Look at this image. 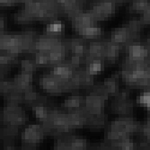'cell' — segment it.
I'll return each instance as SVG.
<instances>
[{
    "label": "cell",
    "instance_id": "cell-20",
    "mask_svg": "<svg viewBox=\"0 0 150 150\" xmlns=\"http://www.w3.org/2000/svg\"><path fill=\"white\" fill-rule=\"evenodd\" d=\"M67 45L69 50H70L72 55H76L81 58H85L88 45L86 43V39L85 38H72L67 40Z\"/></svg>",
    "mask_w": 150,
    "mask_h": 150
},
{
    "label": "cell",
    "instance_id": "cell-4",
    "mask_svg": "<svg viewBox=\"0 0 150 150\" xmlns=\"http://www.w3.org/2000/svg\"><path fill=\"white\" fill-rule=\"evenodd\" d=\"M45 131L42 125L31 124L27 126L21 134V146L23 149H35L38 144L43 141Z\"/></svg>",
    "mask_w": 150,
    "mask_h": 150
},
{
    "label": "cell",
    "instance_id": "cell-10",
    "mask_svg": "<svg viewBox=\"0 0 150 150\" xmlns=\"http://www.w3.org/2000/svg\"><path fill=\"white\" fill-rule=\"evenodd\" d=\"M134 105L135 103L130 98L114 96V99L110 105V112L119 116H130L133 112Z\"/></svg>",
    "mask_w": 150,
    "mask_h": 150
},
{
    "label": "cell",
    "instance_id": "cell-19",
    "mask_svg": "<svg viewBox=\"0 0 150 150\" xmlns=\"http://www.w3.org/2000/svg\"><path fill=\"white\" fill-rule=\"evenodd\" d=\"M66 146V150H85L88 148L87 141L81 136L67 134L60 137Z\"/></svg>",
    "mask_w": 150,
    "mask_h": 150
},
{
    "label": "cell",
    "instance_id": "cell-25",
    "mask_svg": "<svg viewBox=\"0 0 150 150\" xmlns=\"http://www.w3.org/2000/svg\"><path fill=\"white\" fill-rule=\"evenodd\" d=\"M107 123H108V115L103 112H101L98 114L92 115L87 128L91 130L96 131L104 129L107 126Z\"/></svg>",
    "mask_w": 150,
    "mask_h": 150
},
{
    "label": "cell",
    "instance_id": "cell-13",
    "mask_svg": "<svg viewBox=\"0 0 150 150\" xmlns=\"http://www.w3.org/2000/svg\"><path fill=\"white\" fill-rule=\"evenodd\" d=\"M128 57L134 60H146L150 56V50L146 43L139 42V40H134L127 47Z\"/></svg>",
    "mask_w": 150,
    "mask_h": 150
},
{
    "label": "cell",
    "instance_id": "cell-40",
    "mask_svg": "<svg viewBox=\"0 0 150 150\" xmlns=\"http://www.w3.org/2000/svg\"><path fill=\"white\" fill-rule=\"evenodd\" d=\"M13 91H16L13 87V84L12 80H7V79H1V83H0V93L4 97L6 95L9 94Z\"/></svg>",
    "mask_w": 150,
    "mask_h": 150
},
{
    "label": "cell",
    "instance_id": "cell-24",
    "mask_svg": "<svg viewBox=\"0 0 150 150\" xmlns=\"http://www.w3.org/2000/svg\"><path fill=\"white\" fill-rule=\"evenodd\" d=\"M36 37H37V33L36 30L33 28H25L22 31L21 40H22V46L24 51L30 53Z\"/></svg>",
    "mask_w": 150,
    "mask_h": 150
},
{
    "label": "cell",
    "instance_id": "cell-14",
    "mask_svg": "<svg viewBox=\"0 0 150 150\" xmlns=\"http://www.w3.org/2000/svg\"><path fill=\"white\" fill-rule=\"evenodd\" d=\"M67 45L66 42L62 40H58L49 51V57H50V66H56L59 63L65 61L67 51Z\"/></svg>",
    "mask_w": 150,
    "mask_h": 150
},
{
    "label": "cell",
    "instance_id": "cell-31",
    "mask_svg": "<svg viewBox=\"0 0 150 150\" xmlns=\"http://www.w3.org/2000/svg\"><path fill=\"white\" fill-rule=\"evenodd\" d=\"M126 25L130 29V31L134 33V35L139 39L141 33H142V31H143L144 26L146 24L143 23V21L141 19H131L127 23Z\"/></svg>",
    "mask_w": 150,
    "mask_h": 150
},
{
    "label": "cell",
    "instance_id": "cell-29",
    "mask_svg": "<svg viewBox=\"0 0 150 150\" xmlns=\"http://www.w3.org/2000/svg\"><path fill=\"white\" fill-rule=\"evenodd\" d=\"M84 99L82 98L78 94H73L69 98H67L64 102L62 106L67 109V110H74V109H77L84 104Z\"/></svg>",
    "mask_w": 150,
    "mask_h": 150
},
{
    "label": "cell",
    "instance_id": "cell-32",
    "mask_svg": "<svg viewBox=\"0 0 150 150\" xmlns=\"http://www.w3.org/2000/svg\"><path fill=\"white\" fill-rule=\"evenodd\" d=\"M138 144L133 143L129 138H126L121 140H119L118 142L112 144V149H121V150H133L138 149Z\"/></svg>",
    "mask_w": 150,
    "mask_h": 150
},
{
    "label": "cell",
    "instance_id": "cell-28",
    "mask_svg": "<svg viewBox=\"0 0 150 150\" xmlns=\"http://www.w3.org/2000/svg\"><path fill=\"white\" fill-rule=\"evenodd\" d=\"M76 33L80 37H83L85 39H95L102 35L103 31L100 27L93 25V26H88V27H86V28L78 30Z\"/></svg>",
    "mask_w": 150,
    "mask_h": 150
},
{
    "label": "cell",
    "instance_id": "cell-27",
    "mask_svg": "<svg viewBox=\"0 0 150 150\" xmlns=\"http://www.w3.org/2000/svg\"><path fill=\"white\" fill-rule=\"evenodd\" d=\"M150 6V0H130L129 12L130 13H142Z\"/></svg>",
    "mask_w": 150,
    "mask_h": 150
},
{
    "label": "cell",
    "instance_id": "cell-12",
    "mask_svg": "<svg viewBox=\"0 0 150 150\" xmlns=\"http://www.w3.org/2000/svg\"><path fill=\"white\" fill-rule=\"evenodd\" d=\"M111 40L121 47H127L129 43L134 40H138L139 39L134 35L127 25H123L113 30L111 35Z\"/></svg>",
    "mask_w": 150,
    "mask_h": 150
},
{
    "label": "cell",
    "instance_id": "cell-41",
    "mask_svg": "<svg viewBox=\"0 0 150 150\" xmlns=\"http://www.w3.org/2000/svg\"><path fill=\"white\" fill-rule=\"evenodd\" d=\"M16 57L11 55V54L6 52V54H1L0 56V64L6 65V66H11L12 64L16 62Z\"/></svg>",
    "mask_w": 150,
    "mask_h": 150
},
{
    "label": "cell",
    "instance_id": "cell-8",
    "mask_svg": "<svg viewBox=\"0 0 150 150\" xmlns=\"http://www.w3.org/2000/svg\"><path fill=\"white\" fill-rule=\"evenodd\" d=\"M38 83L45 93L51 95L66 93L65 82H62L56 77L52 76L50 73L43 75L39 79Z\"/></svg>",
    "mask_w": 150,
    "mask_h": 150
},
{
    "label": "cell",
    "instance_id": "cell-47",
    "mask_svg": "<svg viewBox=\"0 0 150 150\" xmlns=\"http://www.w3.org/2000/svg\"><path fill=\"white\" fill-rule=\"evenodd\" d=\"M138 147H139V149H145V150L150 149V143L147 141L142 140L140 143L138 144Z\"/></svg>",
    "mask_w": 150,
    "mask_h": 150
},
{
    "label": "cell",
    "instance_id": "cell-16",
    "mask_svg": "<svg viewBox=\"0 0 150 150\" xmlns=\"http://www.w3.org/2000/svg\"><path fill=\"white\" fill-rule=\"evenodd\" d=\"M96 22L97 20L89 10L86 12H81L76 16H75L71 20V26L75 32H77L78 30L86 28V27L95 25Z\"/></svg>",
    "mask_w": 150,
    "mask_h": 150
},
{
    "label": "cell",
    "instance_id": "cell-1",
    "mask_svg": "<svg viewBox=\"0 0 150 150\" xmlns=\"http://www.w3.org/2000/svg\"><path fill=\"white\" fill-rule=\"evenodd\" d=\"M142 124L131 116H120L107 125L104 141L112 149V144L130 136L139 134Z\"/></svg>",
    "mask_w": 150,
    "mask_h": 150
},
{
    "label": "cell",
    "instance_id": "cell-9",
    "mask_svg": "<svg viewBox=\"0 0 150 150\" xmlns=\"http://www.w3.org/2000/svg\"><path fill=\"white\" fill-rule=\"evenodd\" d=\"M59 7L61 16H65L67 20H72L78 13L83 12L85 0H57Z\"/></svg>",
    "mask_w": 150,
    "mask_h": 150
},
{
    "label": "cell",
    "instance_id": "cell-3",
    "mask_svg": "<svg viewBox=\"0 0 150 150\" xmlns=\"http://www.w3.org/2000/svg\"><path fill=\"white\" fill-rule=\"evenodd\" d=\"M0 120L4 126H13L20 129L28 121V115L20 105L6 104L1 110Z\"/></svg>",
    "mask_w": 150,
    "mask_h": 150
},
{
    "label": "cell",
    "instance_id": "cell-37",
    "mask_svg": "<svg viewBox=\"0 0 150 150\" xmlns=\"http://www.w3.org/2000/svg\"><path fill=\"white\" fill-rule=\"evenodd\" d=\"M136 104L146 109L150 108V90L143 91L140 94H139L136 99Z\"/></svg>",
    "mask_w": 150,
    "mask_h": 150
},
{
    "label": "cell",
    "instance_id": "cell-49",
    "mask_svg": "<svg viewBox=\"0 0 150 150\" xmlns=\"http://www.w3.org/2000/svg\"><path fill=\"white\" fill-rule=\"evenodd\" d=\"M114 1L116 2V4H123L128 1H130V0H114Z\"/></svg>",
    "mask_w": 150,
    "mask_h": 150
},
{
    "label": "cell",
    "instance_id": "cell-33",
    "mask_svg": "<svg viewBox=\"0 0 150 150\" xmlns=\"http://www.w3.org/2000/svg\"><path fill=\"white\" fill-rule=\"evenodd\" d=\"M117 77L115 76H112L111 77H107L104 79L103 81V85L106 87L108 93L115 96V95L119 93V89H118V85H117Z\"/></svg>",
    "mask_w": 150,
    "mask_h": 150
},
{
    "label": "cell",
    "instance_id": "cell-23",
    "mask_svg": "<svg viewBox=\"0 0 150 150\" xmlns=\"http://www.w3.org/2000/svg\"><path fill=\"white\" fill-rule=\"evenodd\" d=\"M64 33H65V24L62 21L59 19L48 22L43 29V34L58 39L63 36Z\"/></svg>",
    "mask_w": 150,
    "mask_h": 150
},
{
    "label": "cell",
    "instance_id": "cell-35",
    "mask_svg": "<svg viewBox=\"0 0 150 150\" xmlns=\"http://www.w3.org/2000/svg\"><path fill=\"white\" fill-rule=\"evenodd\" d=\"M50 105H40V106H36L34 108H33V111L34 112V115L36 118V120L40 123L45 120V118L47 117L48 114V110L49 107Z\"/></svg>",
    "mask_w": 150,
    "mask_h": 150
},
{
    "label": "cell",
    "instance_id": "cell-2",
    "mask_svg": "<svg viewBox=\"0 0 150 150\" xmlns=\"http://www.w3.org/2000/svg\"><path fill=\"white\" fill-rule=\"evenodd\" d=\"M42 125L46 135L56 138L70 134L73 130L69 125L67 113L52 105L49 107L47 117L42 122Z\"/></svg>",
    "mask_w": 150,
    "mask_h": 150
},
{
    "label": "cell",
    "instance_id": "cell-51",
    "mask_svg": "<svg viewBox=\"0 0 150 150\" xmlns=\"http://www.w3.org/2000/svg\"><path fill=\"white\" fill-rule=\"evenodd\" d=\"M20 1H21V0H20Z\"/></svg>",
    "mask_w": 150,
    "mask_h": 150
},
{
    "label": "cell",
    "instance_id": "cell-15",
    "mask_svg": "<svg viewBox=\"0 0 150 150\" xmlns=\"http://www.w3.org/2000/svg\"><path fill=\"white\" fill-rule=\"evenodd\" d=\"M75 71L76 69L69 62L64 61L62 63L54 66L53 69L50 70V74L62 82H66L74 76Z\"/></svg>",
    "mask_w": 150,
    "mask_h": 150
},
{
    "label": "cell",
    "instance_id": "cell-48",
    "mask_svg": "<svg viewBox=\"0 0 150 150\" xmlns=\"http://www.w3.org/2000/svg\"><path fill=\"white\" fill-rule=\"evenodd\" d=\"M6 27V16L5 15H1V18H0V29L1 31H5Z\"/></svg>",
    "mask_w": 150,
    "mask_h": 150
},
{
    "label": "cell",
    "instance_id": "cell-7",
    "mask_svg": "<svg viewBox=\"0 0 150 150\" xmlns=\"http://www.w3.org/2000/svg\"><path fill=\"white\" fill-rule=\"evenodd\" d=\"M67 113L69 125L72 129L87 128L90 119L93 115L87 111V109L84 105L77 109H74V110H69Z\"/></svg>",
    "mask_w": 150,
    "mask_h": 150
},
{
    "label": "cell",
    "instance_id": "cell-11",
    "mask_svg": "<svg viewBox=\"0 0 150 150\" xmlns=\"http://www.w3.org/2000/svg\"><path fill=\"white\" fill-rule=\"evenodd\" d=\"M105 101L106 100L101 95L91 90L84 99V106L91 114H98L103 112Z\"/></svg>",
    "mask_w": 150,
    "mask_h": 150
},
{
    "label": "cell",
    "instance_id": "cell-18",
    "mask_svg": "<svg viewBox=\"0 0 150 150\" xmlns=\"http://www.w3.org/2000/svg\"><path fill=\"white\" fill-rule=\"evenodd\" d=\"M59 40V39H58V38L50 37V36H48L45 34L37 35L30 53L34 54L37 51L49 52L51 50V48L54 46V44H55Z\"/></svg>",
    "mask_w": 150,
    "mask_h": 150
},
{
    "label": "cell",
    "instance_id": "cell-43",
    "mask_svg": "<svg viewBox=\"0 0 150 150\" xmlns=\"http://www.w3.org/2000/svg\"><path fill=\"white\" fill-rule=\"evenodd\" d=\"M1 146L4 149H15V139H4L1 140Z\"/></svg>",
    "mask_w": 150,
    "mask_h": 150
},
{
    "label": "cell",
    "instance_id": "cell-6",
    "mask_svg": "<svg viewBox=\"0 0 150 150\" xmlns=\"http://www.w3.org/2000/svg\"><path fill=\"white\" fill-rule=\"evenodd\" d=\"M114 0H94L90 11L97 21H106L116 12Z\"/></svg>",
    "mask_w": 150,
    "mask_h": 150
},
{
    "label": "cell",
    "instance_id": "cell-36",
    "mask_svg": "<svg viewBox=\"0 0 150 150\" xmlns=\"http://www.w3.org/2000/svg\"><path fill=\"white\" fill-rule=\"evenodd\" d=\"M86 70L90 74L96 75L103 69V61L98 60H90L86 61Z\"/></svg>",
    "mask_w": 150,
    "mask_h": 150
},
{
    "label": "cell",
    "instance_id": "cell-39",
    "mask_svg": "<svg viewBox=\"0 0 150 150\" xmlns=\"http://www.w3.org/2000/svg\"><path fill=\"white\" fill-rule=\"evenodd\" d=\"M34 61L38 66H50L49 52L37 51L34 53Z\"/></svg>",
    "mask_w": 150,
    "mask_h": 150
},
{
    "label": "cell",
    "instance_id": "cell-34",
    "mask_svg": "<svg viewBox=\"0 0 150 150\" xmlns=\"http://www.w3.org/2000/svg\"><path fill=\"white\" fill-rule=\"evenodd\" d=\"M13 22L17 24L20 25H25V24H29L31 23L33 21H34L28 13L26 12H24L23 10H21L20 12L16 13L15 15L13 16Z\"/></svg>",
    "mask_w": 150,
    "mask_h": 150
},
{
    "label": "cell",
    "instance_id": "cell-52",
    "mask_svg": "<svg viewBox=\"0 0 150 150\" xmlns=\"http://www.w3.org/2000/svg\"><path fill=\"white\" fill-rule=\"evenodd\" d=\"M149 70H150V69H149Z\"/></svg>",
    "mask_w": 150,
    "mask_h": 150
},
{
    "label": "cell",
    "instance_id": "cell-22",
    "mask_svg": "<svg viewBox=\"0 0 150 150\" xmlns=\"http://www.w3.org/2000/svg\"><path fill=\"white\" fill-rule=\"evenodd\" d=\"M121 46L114 42L111 39L104 42V61L109 64H113L116 62L119 52L121 50Z\"/></svg>",
    "mask_w": 150,
    "mask_h": 150
},
{
    "label": "cell",
    "instance_id": "cell-17",
    "mask_svg": "<svg viewBox=\"0 0 150 150\" xmlns=\"http://www.w3.org/2000/svg\"><path fill=\"white\" fill-rule=\"evenodd\" d=\"M90 60L104 61V42L93 40L88 44L85 62Z\"/></svg>",
    "mask_w": 150,
    "mask_h": 150
},
{
    "label": "cell",
    "instance_id": "cell-38",
    "mask_svg": "<svg viewBox=\"0 0 150 150\" xmlns=\"http://www.w3.org/2000/svg\"><path fill=\"white\" fill-rule=\"evenodd\" d=\"M38 65L35 61H32L31 59H23L21 61V71L24 73H28L33 75L37 70Z\"/></svg>",
    "mask_w": 150,
    "mask_h": 150
},
{
    "label": "cell",
    "instance_id": "cell-21",
    "mask_svg": "<svg viewBox=\"0 0 150 150\" xmlns=\"http://www.w3.org/2000/svg\"><path fill=\"white\" fill-rule=\"evenodd\" d=\"M32 80H33L32 74L24 73V72L21 71V73L17 74L15 77H13V79L12 81H13L15 89L22 93H24L27 91L35 88L34 86H33L31 85Z\"/></svg>",
    "mask_w": 150,
    "mask_h": 150
},
{
    "label": "cell",
    "instance_id": "cell-42",
    "mask_svg": "<svg viewBox=\"0 0 150 150\" xmlns=\"http://www.w3.org/2000/svg\"><path fill=\"white\" fill-rule=\"evenodd\" d=\"M91 89L93 92L98 93L99 95H101V96L103 97L105 100H108L110 93H108V91H107V89H106V87L104 86L103 84H99V85H96V86H93Z\"/></svg>",
    "mask_w": 150,
    "mask_h": 150
},
{
    "label": "cell",
    "instance_id": "cell-50",
    "mask_svg": "<svg viewBox=\"0 0 150 150\" xmlns=\"http://www.w3.org/2000/svg\"><path fill=\"white\" fill-rule=\"evenodd\" d=\"M85 1H86V0H85Z\"/></svg>",
    "mask_w": 150,
    "mask_h": 150
},
{
    "label": "cell",
    "instance_id": "cell-44",
    "mask_svg": "<svg viewBox=\"0 0 150 150\" xmlns=\"http://www.w3.org/2000/svg\"><path fill=\"white\" fill-rule=\"evenodd\" d=\"M17 4H21L20 0H0V6L4 7L13 6Z\"/></svg>",
    "mask_w": 150,
    "mask_h": 150
},
{
    "label": "cell",
    "instance_id": "cell-30",
    "mask_svg": "<svg viewBox=\"0 0 150 150\" xmlns=\"http://www.w3.org/2000/svg\"><path fill=\"white\" fill-rule=\"evenodd\" d=\"M4 98L6 105H20L21 103H24L23 93L18 91H13L9 94L6 95Z\"/></svg>",
    "mask_w": 150,
    "mask_h": 150
},
{
    "label": "cell",
    "instance_id": "cell-5",
    "mask_svg": "<svg viewBox=\"0 0 150 150\" xmlns=\"http://www.w3.org/2000/svg\"><path fill=\"white\" fill-rule=\"evenodd\" d=\"M0 49L11 55L18 57L24 51L22 46L21 33L20 34H9L1 31L0 33Z\"/></svg>",
    "mask_w": 150,
    "mask_h": 150
},
{
    "label": "cell",
    "instance_id": "cell-46",
    "mask_svg": "<svg viewBox=\"0 0 150 150\" xmlns=\"http://www.w3.org/2000/svg\"><path fill=\"white\" fill-rule=\"evenodd\" d=\"M145 24H150V6L142 13V16L140 18Z\"/></svg>",
    "mask_w": 150,
    "mask_h": 150
},
{
    "label": "cell",
    "instance_id": "cell-26",
    "mask_svg": "<svg viewBox=\"0 0 150 150\" xmlns=\"http://www.w3.org/2000/svg\"><path fill=\"white\" fill-rule=\"evenodd\" d=\"M76 73L79 77L80 83H81V87L84 89H90L92 88L94 85V75L90 74L87 72L86 69H76Z\"/></svg>",
    "mask_w": 150,
    "mask_h": 150
},
{
    "label": "cell",
    "instance_id": "cell-45",
    "mask_svg": "<svg viewBox=\"0 0 150 150\" xmlns=\"http://www.w3.org/2000/svg\"><path fill=\"white\" fill-rule=\"evenodd\" d=\"M82 59L83 58H81V57H79V56H76V55H72L71 56V58H70V60H69V63L75 67L76 69H77L78 67H79V66H80V64L82 63Z\"/></svg>",
    "mask_w": 150,
    "mask_h": 150
}]
</instances>
